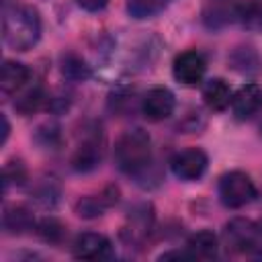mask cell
<instances>
[{
    "label": "cell",
    "mask_w": 262,
    "mask_h": 262,
    "mask_svg": "<svg viewBox=\"0 0 262 262\" xmlns=\"http://www.w3.org/2000/svg\"><path fill=\"white\" fill-rule=\"evenodd\" d=\"M27 182V168L23 162H8L2 170V184L4 190H8L10 186H23Z\"/></svg>",
    "instance_id": "obj_22"
},
{
    "label": "cell",
    "mask_w": 262,
    "mask_h": 262,
    "mask_svg": "<svg viewBox=\"0 0 262 262\" xmlns=\"http://www.w3.org/2000/svg\"><path fill=\"white\" fill-rule=\"evenodd\" d=\"M207 72V61L199 51H182L172 61V74L174 78L184 86H196L203 82Z\"/></svg>",
    "instance_id": "obj_6"
},
{
    "label": "cell",
    "mask_w": 262,
    "mask_h": 262,
    "mask_svg": "<svg viewBox=\"0 0 262 262\" xmlns=\"http://www.w3.org/2000/svg\"><path fill=\"white\" fill-rule=\"evenodd\" d=\"M2 125H4V131H2V143H6V139H8V133H10V125H8V119H6V115H2Z\"/></svg>",
    "instance_id": "obj_27"
},
{
    "label": "cell",
    "mask_w": 262,
    "mask_h": 262,
    "mask_svg": "<svg viewBox=\"0 0 262 262\" xmlns=\"http://www.w3.org/2000/svg\"><path fill=\"white\" fill-rule=\"evenodd\" d=\"M225 242L227 246L246 256H262V235L260 227L244 217H235L225 225Z\"/></svg>",
    "instance_id": "obj_4"
},
{
    "label": "cell",
    "mask_w": 262,
    "mask_h": 262,
    "mask_svg": "<svg viewBox=\"0 0 262 262\" xmlns=\"http://www.w3.org/2000/svg\"><path fill=\"white\" fill-rule=\"evenodd\" d=\"M184 250H186L188 258H192V260H211L219 252V239L213 231L201 229L186 239Z\"/></svg>",
    "instance_id": "obj_12"
},
{
    "label": "cell",
    "mask_w": 262,
    "mask_h": 262,
    "mask_svg": "<svg viewBox=\"0 0 262 262\" xmlns=\"http://www.w3.org/2000/svg\"><path fill=\"white\" fill-rule=\"evenodd\" d=\"M113 203H117V188H108V192H102L98 196H84L76 205V211L80 217H96V215H102L104 207Z\"/></svg>",
    "instance_id": "obj_18"
},
{
    "label": "cell",
    "mask_w": 262,
    "mask_h": 262,
    "mask_svg": "<svg viewBox=\"0 0 262 262\" xmlns=\"http://www.w3.org/2000/svg\"><path fill=\"white\" fill-rule=\"evenodd\" d=\"M260 135H262V127H260Z\"/></svg>",
    "instance_id": "obj_28"
},
{
    "label": "cell",
    "mask_w": 262,
    "mask_h": 262,
    "mask_svg": "<svg viewBox=\"0 0 262 262\" xmlns=\"http://www.w3.org/2000/svg\"><path fill=\"white\" fill-rule=\"evenodd\" d=\"M154 223V213H151V205H137L131 213H129V221L123 229V235L127 237V242L131 244H139L147 237L149 229Z\"/></svg>",
    "instance_id": "obj_11"
},
{
    "label": "cell",
    "mask_w": 262,
    "mask_h": 262,
    "mask_svg": "<svg viewBox=\"0 0 262 262\" xmlns=\"http://www.w3.org/2000/svg\"><path fill=\"white\" fill-rule=\"evenodd\" d=\"M72 254L78 260H108L113 256V244L102 233H82L72 246Z\"/></svg>",
    "instance_id": "obj_8"
},
{
    "label": "cell",
    "mask_w": 262,
    "mask_h": 262,
    "mask_svg": "<svg viewBox=\"0 0 262 262\" xmlns=\"http://www.w3.org/2000/svg\"><path fill=\"white\" fill-rule=\"evenodd\" d=\"M231 88L221 78H211L203 86V100L211 111H225L231 104Z\"/></svg>",
    "instance_id": "obj_16"
},
{
    "label": "cell",
    "mask_w": 262,
    "mask_h": 262,
    "mask_svg": "<svg viewBox=\"0 0 262 262\" xmlns=\"http://www.w3.org/2000/svg\"><path fill=\"white\" fill-rule=\"evenodd\" d=\"M207 164H209V158L203 149L199 147H186V149H180L172 156L170 160V168L174 172L176 178L184 180V182H192V180H199L205 170H207Z\"/></svg>",
    "instance_id": "obj_5"
},
{
    "label": "cell",
    "mask_w": 262,
    "mask_h": 262,
    "mask_svg": "<svg viewBox=\"0 0 262 262\" xmlns=\"http://www.w3.org/2000/svg\"><path fill=\"white\" fill-rule=\"evenodd\" d=\"M227 61H229L231 70H235L237 74H244V76H256V74L262 72V59L256 53V49L250 47V45L235 47L229 53Z\"/></svg>",
    "instance_id": "obj_13"
},
{
    "label": "cell",
    "mask_w": 262,
    "mask_h": 262,
    "mask_svg": "<svg viewBox=\"0 0 262 262\" xmlns=\"http://www.w3.org/2000/svg\"><path fill=\"white\" fill-rule=\"evenodd\" d=\"M35 199H37L41 205L51 207V205L57 201V190L53 188V182H51V180H49V182H43V184L35 190Z\"/></svg>",
    "instance_id": "obj_25"
},
{
    "label": "cell",
    "mask_w": 262,
    "mask_h": 262,
    "mask_svg": "<svg viewBox=\"0 0 262 262\" xmlns=\"http://www.w3.org/2000/svg\"><path fill=\"white\" fill-rule=\"evenodd\" d=\"M115 164L127 176H143L151 166V139L143 129L125 131L115 143Z\"/></svg>",
    "instance_id": "obj_2"
},
{
    "label": "cell",
    "mask_w": 262,
    "mask_h": 262,
    "mask_svg": "<svg viewBox=\"0 0 262 262\" xmlns=\"http://www.w3.org/2000/svg\"><path fill=\"white\" fill-rule=\"evenodd\" d=\"M231 111L237 121L258 115L262 111V88L258 84H244L231 98Z\"/></svg>",
    "instance_id": "obj_10"
},
{
    "label": "cell",
    "mask_w": 262,
    "mask_h": 262,
    "mask_svg": "<svg viewBox=\"0 0 262 262\" xmlns=\"http://www.w3.org/2000/svg\"><path fill=\"white\" fill-rule=\"evenodd\" d=\"M31 78V70L20 63V61H12V59H6L4 66H2V76H0V86H2V92L4 94H12V92H18Z\"/></svg>",
    "instance_id": "obj_15"
},
{
    "label": "cell",
    "mask_w": 262,
    "mask_h": 262,
    "mask_svg": "<svg viewBox=\"0 0 262 262\" xmlns=\"http://www.w3.org/2000/svg\"><path fill=\"white\" fill-rule=\"evenodd\" d=\"M2 37L14 51L31 49L41 37V18L37 8L29 4L6 6L2 16Z\"/></svg>",
    "instance_id": "obj_1"
},
{
    "label": "cell",
    "mask_w": 262,
    "mask_h": 262,
    "mask_svg": "<svg viewBox=\"0 0 262 262\" xmlns=\"http://www.w3.org/2000/svg\"><path fill=\"white\" fill-rule=\"evenodd\" d=\"M61 72L70 80H86L90 76V68L86 66V61L80 59L74 53L63 55V59H61Z\"/></svg>",
    "instance_id": "obj_20"
},
{
    "label": "cell",
    "mask_w": 262,
    "mask_h": 262,
    "mask_svg": "<svg viewBox=\"0 0 262 262\" xmlns=\"http://www.w3.org/2000/svg\"><path fill=\"white\" fill-rule=\"evenodd\" d=\"M100 154H102V149H100V141L98 139H94V137L92 139H84L76 147V151L72 156V166L76 170H80V172H88V170H92V168H96L100 164Z\"/></svg>",
    "instance_id": "obj_17"
},
{
    "label": "cell",
    "mask_w": 262,
    "mask_h": 262,
    "mask_svg": "<svg viewBox=\"0 0 262 262\" xmlns=\"http://www.w3.org/2000/svg\"><path fill=\"white\" fill-rule=\"evenodd\" d=\"M237 0H203L201 20L209 31H219L237 20Z\"/></svg>",
    "instance_id": "obj_7"
},
{
    "label": "cell",
    "mask_w": 262,
    "mask_h": 262,
    "mask_svg": "<svg viewBox=\"0 0 262 262\" xmlns=\"http://www.w3.org/2000/svg\"><path fill=\"white\" fill-rule=\"evenodd\" d=\"M84 10H88V12H96V10H102L106 4H108V0H76Z\"/></svg>",
    "instance_id": "obj_26"
},
{
    "label": "cell",
    "mask_w": 262,
    "mask_h": 262,
    "mask_svg": "<svg viewBox=\"0 0 262 262\" xmlns=\"http://www.w3.org/2000/svg\"><path fill=\"white\" fill-rule=\"evenodd\" d=\"M37 231H39V235H41L45 242H49V244H59V242L63 239V235H66V225H63L59 219H55V217H45V219L37 225Z\"/></svg>",
    "instance_id": "obj_21"
},
{
    "label": "cell",
    "mask_w": 262,
    "mask_h": 262,
    "mask_svg": "<svg viewBox=\"0 0 262 262\" xmlns=\"http://www.w3.org/2000/svg\"><path fill=\"white\" fill-rule=\"evenodd\" d=\"M2 227L10 235H23L35 227V217L27 207H6L2 215Z\"/></svg>",
    "instance_id": "obj_14"
},
{
    "label": "cell",
    "mask_w": 262,
    "mask_h": 262,
    "mask_svg": "<svg viewBox=\"0 0 262 262\" xmlns=\"http://www.w3.org/2000/svg\"><path fill=\"white\" fill-rule=\"evenodd\" d=\"M237 23L246 31H262V0H244L237 8Z\"/></svg>",
    "instance_id": "obj_19"
},
{
    "label": "cell",
    "mask_w": 262,
    "mask_h": 262,
    "mask_svg": "<svg viewBox=\"0 0 262 262\" xmlns=\"http://www.w3.org/2000/svg\"><path fill=\"white\" fill-rule=\"evenodd\" d=\"M256 194L258 192L254 180L242 170L225 172L219 178V199L227 209H242L250 205Z\"/></svg>",
    "instance_id": "obj_3"
},
{
    "label": "cell",
    "mask_w": 262,
    "mask_h": 262,
    "mask_svg": "<svg viewBox=\"0 0 262 262\" xmlns=\"http://www.w3.org/2000/svg\"><path fill=\"white\" fill-rule=\"evenodd\" d=\"M164 4H166V0H129L127 10L135 18H147V16H154L156 12H160L164 8Z\"/></svg>",
    "instance_id": "obj_23"
},
{
    "label": "cell",
    "mask_w": 262,
    "mask_h": 262,
    "mask_svg": "<svg viewBox=\"0 0 262 262\" xmlns=\"http://www.w3.org/2000/svg\"><path fill=\"white\" fill-rule=\"evenodd\" d=\"M41 102H43V94H41V90H39V88H33V90L25 92V94L14 102V106H16L20 113L29 115V113L37 111V108L41 106Z\"/></svg>",
    "instance_id": "obj_24"
},
{
    "label": "cell",
    "mask_w": 262,
    "mask_h": 262,
    "mask_svg": "<svg viewBox=\"0 0 262 262\" xmlns=\"http://www.w3.org/2000/svg\"><path fill=\"white\" fill-rule=\"evenodd\" d=\"M174 106H176V98L164 86H156V88L147 90V94L141 100V113L149 121H164V119H168L174 113Z\"/></svg>",
    "instance_id": "obj_9"
}]
</instances>
